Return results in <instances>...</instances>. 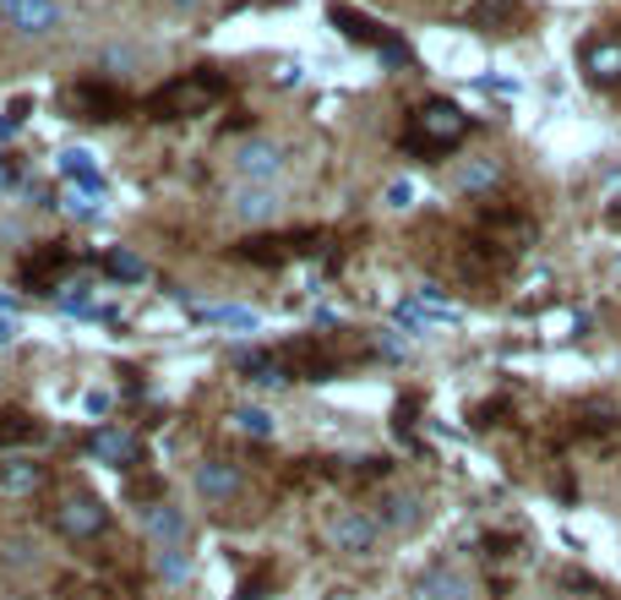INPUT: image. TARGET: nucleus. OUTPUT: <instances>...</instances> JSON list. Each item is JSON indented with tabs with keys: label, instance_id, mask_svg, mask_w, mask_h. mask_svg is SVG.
Here are the masks:
<instances>
[{
	"label": "nucleus",
	"instance_id": "nucleus-5",
	"mask_svg": "<svg viewBox=\"0 0 621 600\" xmlns=\"http://www.w3.org/2000/svg\"><path fill=\"white\" fill-rule=\"evenodd\" d=\"M65 110L82 115V121H121L125 115V93L110 88V82H77L65 93Z\"/></svg>",
	"mask_w": 621,
	"mask_h": 600
},
{
	"label": "nucleus",
	"instance_id": "nucleus-19",
	"mask_svg": "<svg viewBox=\"0 0 621 600\" xmlns=\"http://www.w3.org/2000/svg\"><path fill=\"white\" fill-rule=\"evenodd\" d=\"M196 317L202 323H218V328H262V317L256 312H246V306H196Z\"/></svg>",
	"mask_w": 621,
	"mask_h": 600
},
{
	"label": "nucleus",
	"instance_id": "nucleus-27",
	"mask_svg": "<svg viewBox=\"0 0 621 600\" xmlns=\"http://www.w3.org/2000/svg\"><path fill=\"white\" fill-rule=\"evenodd\" d=\"M65 207L82 213V218H93V213H99V186H71V192H65Z\"/></svg>",
	"mask_w": 621,
	"mask_h": 600
},
{
	"label": "nucleus",
	"instance_id": "nucleus-11",
	"mask_svg": "<svg viewBox=\"0 0 621 600\" xmlns=\"http://www.w3.org/2000/svg\"><path fill=\"white\" fill-rule=\"evenodd\" d=\"M327 17H333V28H344V33H349L355 44H371L376 55H381V50L393 44V33H387V28H376L371 17H360V11H349V6H333Z\"/></svg>",
	"mask_w": 621,
	"mask_h": 600
},
{
	"label": "nucleus",
	"instance_id": "nucleus-31",
	"mask_svg": "<svg viewBox=\"0 0 621 600\" xmlns=\"http://www.w3.org/2000/svg\"><path fill=\"white\" fill-rule=\"evenodd\" d=\"M6 344H11V323H0V349H6Z\"/></svg>",
	"mask_w": 621,
	"mask_h": 600
},
{
	"label": "nucleus",
	"instance_id": "nucleus-20",
	"mask_svg": "<svg viewBox=\"0 0 621 600\" xmlns=\"http://www.w3.org/2000/svg\"><path fill=\"white\" fill-rule=\"evenodd\" d=\"M61 175L65 181H82V186H99V164L88 148H65L61 153Z\"/></svg>",
	"mask_w": 621,
	"mask_h": 600
},
{
	"label": "nucleus",
	"instance_id": "nucleus-14",
	"mask_svg": "<svg viewBox=\"0 0 621 600\" xmlns=\"http://www.w3.org/2000/svg\"><path fill=\"white\" fill-rule=\"evenodd\" d=\"M235 164H241V175H251V181H267V175L284 170V148L278 142H246Z\"/></svg>",
	"mask_w": 621,
	"mask_h": 600
},
{
	"label": "nucleus",
	"instance_id": "nucleus-4",
	"mask_svg": "<svg viewBox=\"0 0 621 600\" xmlns=\"http://www.w3.org/2000/svg\"><path fill=\"white\" fill-rule=\"evenodd\" d=\"M316 246H322L316 230H295V235H262V241H246L241 257L256 263V267H278V263H289V257H310Z\"/></svg>",
	"mask_w": 621,
	"mask_h": 600
},
{
	"label": "nucleus",
	"instance_id": "nucleus-28",
	"mask_svg": "<svg viewBox=\"0 0 621 600\" xmlns=\"http://www.w3.org/2000/svg\"><path fill=\"white\" fill-rule=\"evenodd\" d=\"M267 584H273V573H251L241 584V600H267Z\"/></svg>",
	"mask_w": 621,
	"mask_h": 600
},
{
	"label": "nucleus",
	"instance_id": "nucleus-13",
	"mask_svg": "<svg viewBox=\"0 0 621 600\" xmlns=\"http://www.w3.org/2000/svg\"><path fill=\"white\" fill-rule=\"evenodd\" d=\"M65 267H71V252H65V246H44L39 257H28V284H33L39 295H50V289H61Z\"/></svg>",
	"mask_w": 621,
	"mask_h": 600
},
{
	"label": "nucleus",
	"instance_id": "nucleus-6",
	"mask_svg": "<svg viewBox=\"0 0 621 600\" xmlns=\"http://www.w3.org/2000/svg\"><path fill=\"white\" fill-rule=\"evenodd\" d=\"M104 525H110V513H104L99 497H65L61 502V530L71 535V540H93Z\"/></svg>",
	"mask_w": 621,
	"mask_h": 600
},
{
	"label": "nucleus",
	"instance_id": "nucleus-17",
	"mask_svg": "<svg viewBox=\"0 0 621 600\" xmlns=\"http://www.w3.org/2000/svg\"><path fill=\"white\" fill-rule=\"evenodd\" d=\"M44 426L33 415H17V409H0V454L6 448H22V443H39Z\"/></svg>",
	"mask_w": 621,
	"mask_h": 600
},
{
	"label": "nucleus",
	"instance_id": "nucleus-8",
	"mask_svg": "<svg viewBox=\"0 0 621 600\" xmlns=\"http://www.w3.org/2000/svg\"><path fill=\"white\" fill-rule=\"evenodd\" d=\"M0 17L11 28H22V33H55L61 28V6L55 0H11Z\"/></svg>",
	"mask_w": 621,
	"mask_h": 600
},
{
	"label": "nucleus",
	"instance_id": "nucleus-9",
	"mask_svg": "<svg viewBox=\"0 0 621 600\" xmlns=\"http://www.w3.org/2000/svg\"><path fill=\"white\" fill-rule=\"evenodd\" d=\"M93 459H104V465H115V469H131L142 459V443L131 431H121V426H99L93 431Z\"/></svg>",
	"mask_w": 621,
	"mask_h": 600
},
{
	"label": "nucleus",
	"instance_id": "nucleus-12",
	"mask_svg": "<svg viewBox=\"0 0 621 600\" xmlns=\"http://www.w3.org/2000/svg\"><path fill=\"white\" fill-rule=\"evenodd\" d=\"M196 491L213 497V502H230L241 491V469L230 465V459H207V465L196 469Z\"/></svg>",
	"mask_w": 621,
	"mask_h": 600
},
{
	"label": "nucleus",
	"instance_id": "nucleus-21",
	"mask_svg": "<svg viewBox=\"0 0 621 600\" xmlns=\"http://www.w3.org/2000/svg\"><path fill=\"white\" fill-rule=\"evenodd\" d=\"M104 267H110V278H121V284H142V278H147V263L131 257V252H110Z\"/></svg>",
	"mask_w": 621,
	"mask_h": 600
},
{
	"label": "nucleus",
	"instance_id": "nucleus-25",
	"mask_svg": "<svg viewBox=\"0 0 621 600\" xmlns=\"http://www.w3.org/2000/svg\"><path fill=\"white\" fill-rule=\"evenodd\" d=\"M426 596L431 600H464V584H458L447 568H436V573H426Z\"/></svg>",
	"mask_w": 621,
	"mask_h": 600
},
{
	"label": "nucleus",
	"instance_id": "nucleus-22",
	"mask_svg": "<svg viewBox=\"0 0 621 600\" xmlns=\"http://www.w3.org/2000/svg\"><path fill=\"white\" fill-rule=\"evenodd\" d=\"M44 480V469L39 465H6L0 469V491H33Z\"/></svg>",
	"mask_w": 621,
	"mask_h": 600
},
{
	"label": "nucleus",
	"instance_id": "nucleus-2",
	"mask_svg": "<svg viewBox=\"0 0 621 600\" xmlns=\"http://www.w3.org/2000/svg\"><path fill=\"white\" fill-rule=\"evenodd\" d=\"M464 136H469V115H464L452 99H426V104L409 115L404 148H409L415 159H441V153H452Z\"/></svg>",
	"mask_w": 621,
	"mask_h": 600
},
{
	"label": "nucleus",
	"instance_id": "nucleus-24",
	"mask_svg": "<svg viewBox=\"0 0 621 600\" xmlns=\"http://www.w3.org/2000/svg\"><path fill=\"white\" fill-rule=\"evenodd\" d=\"M230 420H235L241 431H251V437H273V415H267V409H256V404H246V409H235Z\"/></svg>",
	"mask_w": 621,
	"mask_h": 600
},
{
	"label": "nucleus",
	"instance_id": "nucleus-18",
	"mask_svg": "<svg viewBox=\"0 0 621 600\" xmlns=\"http://www.w3.org/2000/svg\"><path fill=\"white\" fill-rule=\"evenodd\" d=\"M241 372H246V383H262V388H278V383H289V372H284V360H278V349L273 355H241Z\"/></svg>",
	"mask_w": 621,
	"mask_h": 600
},
{
	"label": "nucleus",
	"instance_id": "nucleus-3",
	"mask_svg": "<svg viewBox=\"0 0 621 600\" xmlns=\"http://www.w3.org/2000/svg\"><path fill=\"white\" fill-rule=\"evenodd\" d=\"M278 360H284V372H289V377H301V383H327V377H338V355H333L327 344H316V338H295V344H284V349H278Z\"/></svg>",
	"mask_w": 621,
	"mask_h": 600
},
{
	"label": "nucleus",
	"instance_id": "nucleus-10",
	"mask_svg": "<svg viewBox=\"0 0 621 600\" xmlns=\"http://www.w3.org/2000/svg\"><path fill=\"white\" fill-rule=\"evenodd\" d=\"M583 71H589V82L617 88L621 82V39H589V44H583Z\"/></svg>",
	"mask_w": 621,
	"mask_h": 600
},
{
	"label": "nucleus",
	"instance_id": "nucleus-7",
	"mask_svg": "<svg viewBox=\"0 0 621 600\" xmlns=\"http://www.w3.org/2000/svg\"><path fill=\"white\" fill-rule=\"evenodd\" d=\"M376 530H381V525H376L371 513H360V508H344V513L333 519V546H338V551H355V557H366V551L376 546Z\"/></svg>",
	"mask_w": 621,
	"mask_h": 600
},
{
	"label": "nucleus",
	"instance_id": "nucleus-29",
	"mask_svg": "<svg viewBox=\"0 0 621 600\" xmlns=\"http://www.w3.org/2000/svg\"><path fill=\"white\" fill-rule=\"evenodd\" d=\"M159 568H164V579H186V557H181V546H175V551H164V557H159Z\"/></svg>",
	"mask_w": 621,
	"mask_h": 600
},
{
	"label": "nucleus",
	"instance_id": "nucleus-26",
	"mask_svg": "<svg viewBox=\"0 0 621 600\" xmlns=\"http://www.w3.org/2000/svg\"><path fill=\"white\" fill-rule=\"evenodd\" d=\"M497 164H491V159H480V164H469V170H464V192H486V186H497Z\"/></svg>",
	"mask_w": 621,
	"mask_h": 600
},
{
	"label": "nucleus",
	"instance_id": "nucleus-23",
	"mask_svg": "<svg viewBox=\"0 0 621 600\" xmlns=\"http://www.w3.org/2000/svg\"><path fill=\"white\" fill-rule=\"evenodd\" d=\"M235 207H241V218H256V224H262V218H273L278 197H273V192H241V197H235Z\"/></svg>",
	"mask_w": 621,
	"mask_h": 600
},
{
	"label": "nucleus",
	"instance_id": "nucleus-16",
	"mask_svg": "<svg viewBox=\"0 0 621 600\" xmlns=\"http://www.w3.org/2000/svg\"><path fill=\"white\" fill-rule=\"evenodd\" d=\"M147 535L164 546V551H175L181 540H186V519H181V508H170V502H159L153 513H147Z\"/></svg>",
	"mask_w": 621,
	"mask_h": 600
},
{
	"label": "nucleus",
	"instance_id": "nucleus-15",
	"mask_svg": "<svg viewBox=\"0 0 621 600\" xmlns=\"http://www.w3.org/2000/svg\"><path fill=\"white\" fill-rule=\"evenodd\" d=\"M420 497H409V491H393V497H381V508H376V525L381 530H409V525H420Z\"/></svg>",
	"mask_w": 621,
	"mask_h": 600
},
{
	"label": "nucleus",
	"instance_id": "nucleus-1",
	"mask_svg": "<svg viewBox=\"0 0 621 600\" xmlns=\"http://www.w3.org/2000/svg\"><path fill=\"white\" fill-rule=\"evenodd\" d=\"M224 93H230V82H224L218 71L196 67V71H181L175 82H164L142 110H147L153 121H191V115H207Z\"/></svg>",
	"mask_w": 621,
	"mask_h": 600
},
{
	"label": "nucleus",
	"instance_id": "nucleus-30",
	"mask_svg": "<svg viewBox=\"0 0 621 600\" xmlns=\"http://www.w3.org/2000/svg\"><path fill=\"white\" fill-rule=\"evenodd\" d=\"M387 202H393V207H409V181H398V186L387 192Z\"/></svg>",
	"mask_w": 621,
	"mask_h": 600
}]
</instances>
